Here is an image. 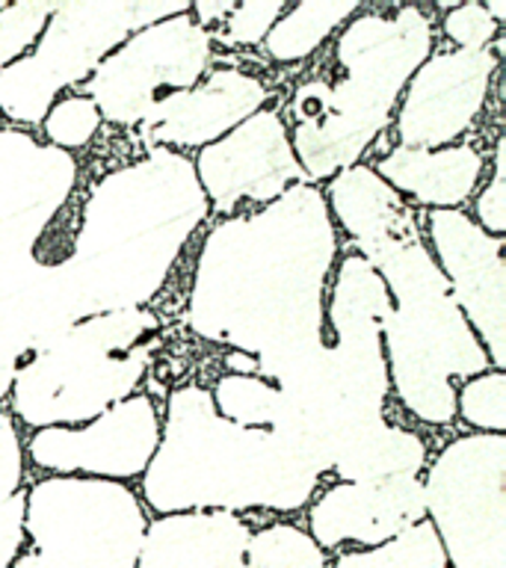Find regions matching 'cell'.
<instances>
[{"label":"cell","instance_id":"obj_18","mask_svg":"<svg viewBox=\"0 0 506 568\" xmlns=\"http://www.w3.org/2000/svg\"><path fill=\"white\" fill-rule=\"evenodd\" d=\"M424 518V483L417 477L337 483L311 506L308 536L320 548H337L344 541L380 548Z\"/></svg>","mask_w":506,"mask_h":568},{"label":"cell","instance_id":"obj_36","mask_svg":"<svg viewBox=\"0 0 506 568\" xmlns=\"http://www.w3.org/2000/svg\"><path fill=\"white\" fill-rule=\"evenodd\" d=\"M231 9H234V0H199V3H190V16L199 27H208L211 24H222V18L229 16Z\"/></svg>","mask_w":506,"mask_h":568},{"label":"cell","instance_id":"obj_24","mask_svg":"<svg viewBox=\"0 0 506 568\" xmlns=\"http://www.w3.org/2000/svg\"><path fill=\"white\" fill-rule=\"evenodd\" d=\"M216 415L246 429H273L282 412V390L273 382L246 373H225L211 390Z\"/></svg>","mask_w":506,"mask_h":568},{"label":"cell","instance_id":"obj_31","mask_svg":"<svg viewBox=\"0 0 506 568\" xmlns=\"http://www.w3.org/2000/svg\"><path fill=\"white\" fill-rule=\"evenodd\" d=\"M444 36L459 44V51H483L500 27L492 21L483 3H456L442 21Z\"/></svg>","mask_w":506,"mask_h":568},{"label":"cell","instance_id":"obj_9","mask_svg":"<svg viewBox=\"0 0 506 568\" xmlns=\"http://www.w3.org/2000/svg\"><path fill=\"white\" fill-rule=\"evenodd\" d=\"M447 568H506V435L451 442L424 479Z\"/></svg>","mask_w":506,"mask_h":568},{"label":"cell","instance_id":"obj_28","mask_svg":"<svg viewBox=\"0 0 506 568\" xmlns=\"http://www.w3.org/2000/svg\"><path fill=\"white\" fill-rule=\"evenodd\" d=\"M57 3L44 0H21V3H0V71L21 60L30 44L42 36L48 18Z\"/></svg>","mask_w":506,"mask_h":568},{"label":"cell","instance_id":"obj_37","mask_svg":"<svg viewBox=\"0 0 506 568\" xmlns=\"http://www.w3.org/2000/svg\"><path fill=\"white\" fill-rule=\"evenodd\" d=\"M486 7V12L492 16V21H495L497 27L504 24V16H506V0H492V3H483Z\"/></svg>","mask_w":506,"mask_h":568},{"label":"cell","instance_id":"obj_23","mask_svg":"<svg viewBox=\"0 0 506 568\" xmlns=\"http://www.w3.org/2000/svg\"><path fill=\"white\" fill-rule=\"evenodd\" d=\"M358 9H362L358 0H308V3L287 7L273 30L266 33L264 51L275 62L305 60Z\"/></svg>","mask_w":506,"mask_h":568},{"label":"cell","instance_id":"obj_38","mask_svg":"<svg viewBox=\"0 0 506 568\" xmlns=\"http://www.w3.org/2000/svg\"><path fill=\"white\" fill-rule=\"evenodd\" d=\"M12 568H48L42 562V557H39V554H24V557H18L16 562H12Z\"/></svg>","mask_w":506,"mask_h":568},{"label":"cell","instance_id":"obj_29","mask_svg":"<svg viewBox=\"0 0 506 568\" xmlns=\"http://www.w3.org/2000/svg\"><path fill=\"white\" fill-rule=\"evenodd\" d=\"M42 128L44 136H48V145H53V149H80L101 128V113L87 95H69L62 101H53V106L44 115Z\"/></svg>","mask_w":506,"mask_h":568},{"label":"cell","instance_id":"obj_16","mask_svg":"<svg viewBox=\"0 0 506 568\" xmlns=\"http://www.w3.org/2000/svg\"><path fill=\"white\" fill-rule=\"evenodd\" d=\"M500 51L429 53L403 89L397 110L399 149H447L486 106Z\"/></svg>","mask_w":506,"mask_h":568},{"label":"cell","instance_id":"obj_21","mask_svg":"<svg viewBox=\"0 0 506 568\" xmlns=\"http://www.w3.org/2000/svg\"><path fill=\"white\" fill-rule=\"evenodd\" d=\"M376 175L399 195L433 211H456L479 184L483 154L470 142L447 149H394L376 163Z\"/></svg>","mask_w":506,"mask_h":568},{"label":"cell","instance_id":"obj_33","mask_svg":"<svg viewBox=\"0 0 506 568\" xmlns=\"http://www.w3.org/2000/svg\"><path fill=\"white\" fill-rule=\"evenodd\" d=\"M21 479H24V450H21V438L12 424V417L0 408V506L7 504L9 497L21 491Z\"/></svg>","mask_w":506,"mask_h":568},{"label":"cell","instance_id":"obj_3","mask_svg":"<svg viewBox=\"0 0 506 568\" xmlns=\"http://www.w3.org/2000/svg\"><path fill=\"white\" fill-rule=\"evenodd\" d=\"M328 474L311 453L273 429H246L216 415L211 390L175 388L142 495L160 515L279 509L293 513Z\"/></svg>","mask_w":506,"mask_h":568},{"label":"cell","instance_id":"obj_8","mask_svg":"<svg viewBox=\"0 0 506 568\" xmlns=\"http://www.w3.org/2000/svg\"><path fill=\"white\" fill-rule=\"evenodd\" d=\"M145 513L124 483L48 477L27 491L24 536L48 568H136Z\"/></svg>","mask_w":506,"mask_h":568},{"label":"cell","instance_id":"obj_26","mask_svg":"<svg viewBox=\"0 0 506 568\" xmlns=\"http://www.w3.org/2000/svg\"><path fill=\"white\" fill-rule=\"evenodd\" d=\"M243 568H326V554L293 524H270L249 536Z\"/></svg>","mask_w":506,"mask_h":568},{"label":"cell","instance_id":"obj_30","mask_svg":"<svg viewBox=\"0 0 506 568\" xmlns=\"http://www.w3.org/2000/svg\"><path fill=\"white\" fill-rule=\"evenodd\" d=\"M284 0H249L234 3L229 16L222 18L220 39L225 44H257L264 42L273 24L284 16Z\"/></svg>","mask_w":506,"mask_h":568},{"label":"cell","instance_id":"obj_12","mask_svg":"<svg viewBox=\"0 0 506 568\" xmlns=\"http://www.w3.org/2000/svg\"><path fill=\"white\" fill-rule=\"evenodd\" d=\"M160 444V415L145 394H131L87 426H48L30 438L36 468L57 477L122 479L142 477Z\"/></svg>","mask_w":506,"mask_h":568},{"label":"cell","instance_id":"obj_35","mask_svg":"<svg viewBox=\"0 0 506 568\" xmlns=\"http://www.w3.org/2000/svg\"><path fill=\"white\" fill-rule=\"evenodd\" d=\"M30 358V349L16 332V326L9 323L7 314L0 311V399L7 397L16 382L18 367Z\"/></svg>","mask_w":506,"mask_h":568},{"label":"cell","instance_id":"obj_1","mask_svg":"<svg viewBox=\"0 0 506 568\" xmlns=\"http://www.w3.org/2000/svg\"><path fill=\"white\" fill-rule=\"evenodd\" d=\"M335 255V220L314 184L291 186L264 211L225 216L199 252L186 326L252 355V376L275 385L323 341Z\"/></svg>","mask_w":506,"mask_h":568},{"label":"cell","instance_id":"obj_19","mask_svg":"<svg viewBox=\"0 0 506 568\" xmlns=\"http://www.w3.org/2000/svg\"><path fill=\"white\" fill-rule=\"evenodd\" d=\"M246 521L234 513H172L151 521L136 568H243Z\"/></svg>","mask_w":506,"mask_h":568},{"label":"cell","instance_id":"obj_6","mask_svg":"<svg viewBox=\"0 0 506 568\" xmlns=\"http://www.w3.org/2000/svg\"><path fill=\"white\" fill-rule=\"evenodd\" d=\"M160 320L149 308L78 320L27 358L12 382V408L33 429L78 426L133 394L149 371Z\"/></svg>","mask_w":506,"mask_h":568},{"label":"cell","instance_id":"obj_13","mask_svg":"<svg viewBox=\"0 0 506 568\" xmlns=\"http://www.w3.org/2000/svg\"><path fill=\"white\" fill-rule=\"evenodd\" d=\"M193 169L216 213H234L240 202L270 204L291 186L308 184L293 154L287 122L275 110H257L222 140L204 145Z\"/></svg>","mask_w":506,"mask_h":568},{"label":"cell","instance_id":"obj_7","mask_svg":"<svg viewBox=\"0 0 506 568\" xmlns=\"http://www.w3.org/2000/svg\"><path fill=\"white\" fill-rule=\"evenodd\" d=\"M190 12L186 0H74L57 3L33 53L0 71V113L18 124H42L62 89L92 71L142 27Z\"/></svg>","mask_w":506,"mask_h":568},{"label":"cell","instance_id":"obj_20","mask_svg":"<svg viewBox=\"0 0 506 568\" xmlns=\"http://www.w3.org/2000/svg\"><path fill=\"white\" fill-rule=\"evenodd\" d=\"M328 213L335 216L353 243L367 257L376 248L421 237L415 211L371 166H350L328 178Z\"/></svg>","mask_w":506,"mask_h":568},{"label":"cell","instance_id":"obj_15","mask_svg":"<svg viewBox=\"0 0 506 568\" xmlns=\"http://www.w3.org/2000/svg\"><path fill=\"white\" fill-rule=\"evenodd\" d=\"M78 184L69 151L0 128V275L33 257V248Z\"/></svg>","mask_w":506,"mask_h":568},{"label":"cell","instance_id":"obj_34","mask_svg":"<svg viewBox=\"0 0 506 568\" xmlns=\"http://www.w3.org/2000/svg\"><path fill=\"white\" fill-rule=\"evenodd\" d=\"M27 491H18L0 506V568H12L24 548Z\"/></svg>","mask_w":506,"mask_h":568},{"label":"cell","instance_id":"obj_17","mask_svg":"<svg viewBox=\"0 0 506 568\" xmlns=\"http://www.w3.org/2000/svg\"><path fill=\"white\" fill-rule=\"evenodd\" d=\"M270 89L237 69L211 71L195 87L172 92L140 122V140L151 149H204L264 110Z\"/></svg>","mask_w":506,"mask_h":568},{"label":"cell","instance_id":"obj_32","mask_svg":"<svg viewBox=\"0 0 506 568\" xmlns=\"http://www.w3.org/2000/svg\"><path fill=\"white\" fill-rule=\"evenodd\" d=\"M479 229L492 237H504L506 231V145L497 140L495 145V172L486 190L477 199V220Z\"/></svg>","mask_w":506,"mask_h":568},{"label":"cell","instance_id":"obj_22","mask_svg":"<svg viewBox=\"0 0 506 568\" xmlns=\"http://www.w3.org/2000/svg\"><path fill=\"white\" fill-rule=\"evenodd\" d=\"M426 465V444L421 435L391 426H373L335 453L332 470L341 483H382V479L417 477Z\"/></svg>","mask_w":506,"mask_h":568},{"label":"cell","instance_id":"obj_10","mask_svg":"<svg viewBox=\"0 0 506 568\" xmlns=\"http://www.w3.org/2000/svg\"><path fill=\"white\" fill-rule=\"evenodd\" d=\"M213 36L190 12L142 27L107 57L83 95L113 124H140L151 106L202 80Z\"/></svg>","mask_w":506,"mask_h":568},{"label":"cell","instance_id":"obj_2","mask_svg":"<svg viewBox=\"0 0 506 568\" xmlns=\"http://www.w3.org/2000/svg\"><path fill=\"white\" fill-rule=\"evenodd\" d=\"M208 213L193 160L175 149H151L101 178L83 204L71 255L60 261L78 317L142 308Z\"/></svg>","mask_w":506,"mask_h":568},{"label":"cell","instance_id":"obj_11","mask_svg":"<svg viewBox=\"0 0 506 568\" xmlns=\"http://www.w3.org/2000/svg\"><path fill=\"white\" fill-rule=\"evenodd\" d=\"M391 296L382 275L362 255H346L337 266L323 326L332 344L323 346V367L346 408L364 424L385 420L388 364L382 346V320Z\"/></svg>","mask_w":506,"mask_h":568},{"label":"cell","instance_id":"obj_25","mask_svg":"<svg viewBox=\"0 0 506 568\" xmlns=\"http://www.w3.org/2000/svg\"><path fill=\"white\" fill-rule=\"evenodd\" d=\"M335 568H447V557L438 532L424 518L380 548L341 554Z\"/></svg>","mask_w":506,"mask_h":568},{"label":"cell","instance_id":"obj_14","mask_svg":"<svg viewBox=\"0 0 506 568\" xmlns=\"http://www.w3.org/2000/svg\"><path fill=\"white\" fill-rule=\"evenodd\" d=\"M433 257L495 371L506 367L504 237H492L462 211H429Z\"/></svg>","mask_w":506,"mask_h":568},{"label":"cell","instance_id":"obj_4","mask_svg":"<svg viewBox=\"0 0 506 568\" xmlns=\"http://www.w3.org/2000/svg\"><path fill=\"white\" fill-rule=\"evenodd\" d=\"M346 78L308 80L291 101V145L305 181H328L355 166L391 124L394 104L433 53V21L421 7L362 12L335 44Z\"/></svg>","mask_w":506,"mask_h":568},{"label":"cell","instance_id":"obj_27","mask_svg":"<svg viewBox=\"0 0 506 568\" xmlns=\"http://www.w3.org/2000/svg\"><path fill=\"white\" fill-rule=\"evenodd\" d=\"M456 415L477 433H506V373L486 371L456 388Z\"/></svg>","mask_w":506,"mask_h":568},{"label":"cell","instance_id":"obj_5","mask_svg":"<svg viewBox=\"0 0 506 568\" xmlns=\"http://www.w3.org/2000/svg\"><path fill=\"white\" fill-rule=\"evenodd\" d=\"M382 275L391 311L382 320L388 382L424 424L456 417V379L486 373L488 355L453 300L424 237L399 240L364 257Z\"/></svg>","mask_w":506,"mask_h":568}]
</instances>
